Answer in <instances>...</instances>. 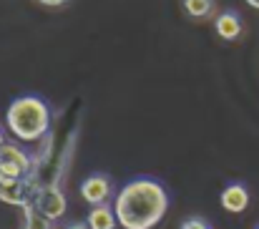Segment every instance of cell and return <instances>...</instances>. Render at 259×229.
<instances>
[{
	"label": "cell",
	"instance_id": "obj_1",
	"mask_svg": "<svg viewBox=\"0 0 259 229\" xmlns=\"http://www.w3.org/2000/svg\"><path fill=\"white\" fill-rule=\"evenodd\" d=\"M166 189L154 179H134L116 197V219L126 229H154L166 214Z\"/></svg>",
	"mask_w": 259,
	"mask_h": 229
},
{
	"label": "cell",
	"instance_id": "obj_2",
	"mask_svg": "<svg viewBox=\"0 0 259 229\" xmlns=\"http://www.w3.org/2000/svg\"><path fill=\"white\" fill-rule=\"evenodd\" d=\"M5 121H8V129L20 141H38L51 131V111L46 101L35 96L15 98L5 113Z\"/></svg>",
	"mask_w": 259,
	"mask_h": 229
},
{
	"label": "cell",
	"instance_id": "obj_3",
	"mask_svg": "<svg viewBox=\"0 0 259 229\" xmlns=\"http://www.w3.org/2000/svg\"><path fill=\"white\" fill-rule=\"evenodd\" d=\"M30 171H33V159L23 149H18L15 144H5L0 149V184L25 179L30 176Z\"/></svg>",
	"mask_w": 259,
	"mask_h": 229
},
{
	"label": "cell",
	"instance_id": "obj_4",
	"mask_svg": "<svg viewBox=\"0 0 259 229\" xmlns=\"http://www.w3.org/2000/svg\"><path fill=\"white\" fill-rule=\"evenodd\" d=\"M35 184L30 181V176L25 179H18V181H8V184H0V202L5 204H13V207H30L35 202Z\"/></svg>",
	"mask_w": 259,
	"mask_h": 229
},
{
	"label": "cell",
	"instance_id": "obj_5",
	"mask_svg": "<svg viewBox=\"0 0 259 229\" xmlns=\"http://www.w3.org/2000/svg\"><path fill=\"white\" fill-rule=\"evenodd\" d=\"M33 207H35L40 214H46L48 219L56 222V219H61L63 212H66V197H63V192H61L58 186H43V189L35 194Z\"/></svg>",
	"mask_w": 259,
	"mask_h": 229
},
{
	"label": "cell",
	"instance_id": "obj_6",
	"mask_svg": "<svg viewBox=\"0 0 259 229\" xmlns=\"http://www.w3.org/2000/svg\"><path fill=\"white\" fill-rule=\"evenodd\" d=\"M81 197L86 199L88 204L98 207V204H106L108 197H111V181L101 174H93L88 176L86 181L81 184Z\"/></svg>",
	"mask_w": 259,
	"mask_h": 229
},
{
	"label": "cell",
	"instance_id": "obj_7",
	"mask_svg": "<svg viewBox=\"0 0 259 229\" xmlns=\"http://www.w3.org/2000/svg\"><path fill=\"white\" fill-rule=\"evenodd\" d=\"M222 207H224L227 212H232V214L244 212V209L249 207V192H247V186H242V184H229V186L222 192Z\"/></svg>",
	"mask_w": 259,
	"mask_h": 229
},
{
	"label": "cell",
	"instance_id": "obj_8",
	"mask_svg": "<svg viewBox=\"0 0 259 229\" xmlns=\"http://www.w3.org/2000/svg\"><path fill=\"white\" fill-rule=\"evenodd\" d=\"M214 28H217V35H219V38H224V41H237V38L242 35V30H244L242 18H239L237 13H232V10H227V13L217 15Z\"/></svg>",
	"mask_w": 259,
	"mask_h": 229
},
{
	"label": "cell",
	"instance_id": "obj_9",
	"mask_svg": "<svg viewBox=\"0 0 259 229\" xmlns=\"http://www.w3.org/2000/svg\"><path fill=\"white\" fill-rule=\"evenodd\" d=\"M116 212L113 209H108L106 204H98V207H93L91 209V214H88V227L91 229H113L116 227Z\"/></svg>",
	"mask_w": 259,
	"mask_h": 229
},
{
	"label": "cell",
	"instance_id": "obj_10",
	"mask_svg": "<svg viewBox=\"0 0 259 229\" xmlns=\"http://www.w3.org/2000/svg\"><path fill=\"white\" fill-rule=\"evenodd\" d=\"M25 212V229H53V219H48L46 214H40L33 204L23 209Z\"/></svg>",
	"mask_w": 259,
	"mask_h": 229
},
{
	"label": "cell",
	"instance_id": "obj_11",
	"mask_svg": "<svg viewBox=\"0 0 259 229\" xmlns=\"http://www.w3.org/2000/svg\"><path fill=\"white\" fill-rule=\"evenodd\" d=\"M184 10L191 18H209L214 13V0H184Z\"/></svg>",
	"mask_w": 259,
	"mask_h": 229
},
{
	"label": "cell",
	"instance_id": "obj_12",
	"mask_svg": "<svg viewBox=\"0 0 259 229\" xmlns=\"http://www.w3.org/2000/svg\"><path fill=\"white\" fill-rule=\"evenodd\" d=\"M181 229H211L204 219H199V217H191V219H186L184 224H181Z\"/></svg>",
	"mask_w": 259,
	"mask_h": 229
},
{
	"label": "cell",
	"instance_id": "obj_13",
	"mask_svg": "<svg viewBox=\"0 0 259 229\" xmlns=\"http://www.w3.org/2000/svg\"><path fill=\"white\" fill-rule=\"evenodd\" d=\"M38 3H43V5H48V8H58V5H66L68 0H38Z\"/></svg>",
	"mask_w": 259,
	"mask_h": 229
},
{
	"label": "cell",
	"instance_id": "obj_14",
	"mask_svg": "<svg viewBox=\"0 0 259 229\" xmlns=\"http://www.w3.org/2000/svg\"><path fill=\"white\" fill-rule=\"evenodd\" d=\"M66 229H91L88 224H83V222H73L71 227H66Z\"/></svg>",
	"mask_w": 259,
	"mask_h": 229
},
{
	"label": "cell",
	"instance_id": "obj_15",
	"mask_svg": "<svg viewBox=\"0 0 259 229\" xmlns=\"http://www.w3.org/2000/svg\"><path fill=\"white\" fill-rule=\"evenodd\" d=\"M247 3H249L252 8H257V10H259V0H247Z\"/></svg>",
	"mask_w": 259,
	"mask_h": 229
},
{
	"label": "cell",
	"instance_id": "obj_16",
	"mask_svg": "<svg viewBox=\"0 0 259 229\" xmlns=\"http://www.w3.org/2000/svg\"><path fill=\"white\" fill-rule=\"evenodd\" d=\"M5 146V136H3V131H0V149Z\"/></svg>",
	"mask_w": 259,
	"mask_h": 229
},
{
	"label": "cell",
	"instance_id": "obj_17",
	"mask_svg": "<svg viewBox=\"0 0 259 229\" xmlns=\"http://www.w3.org/2000/svg\"><path fill=\"white\" fill-rule=\"evenodd\" d=\"M254 229H259V224H257V227H254Z\"/></svg>",
	"mask_w": 259,
	"mask_h": 229
}]
</instances>
